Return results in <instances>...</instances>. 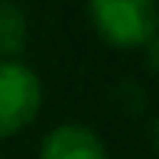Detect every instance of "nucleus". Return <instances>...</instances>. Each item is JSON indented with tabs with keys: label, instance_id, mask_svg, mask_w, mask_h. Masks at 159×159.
I'll return each mask as SVG.
<instances>
[{
	"label": "nucleus",
	"instance_id": "1",
	"mask_svg": "<svg viewBox=\"0 0 159 159\" xmlns=\"http://www.w3.org/2000/svg\"><path fill=\"white\" fill-rule=\"evenodd\" d=\"M84 10L111 49H143L159 33V0H84Z\"/></svg>",
	"mask_w": 159,
	"mask_h": 159
},
{
	"label": "nucleus",
	"instance_id": "2",
	"mask_svg": "<svg viewBox=\"0 0 159 159\" xmlns=\"http://www.w3.org/2000/svg\"><path fill=\"white\" fill-rule=\"evenodd\" d=\"M42 111V81L23 59L0 62V140L23 133Z\"/></svg>",
	"mask_w": 159,
	"mask_h": 159
},
{
	"label": "nucleus",
	"instance_id": "3",
	"mask_svg": "<svg viewBox=\"0 0 159 159\" xmlns=\"http://www.w3.org/2000/svg\"><path fill=\"white\" fill-rule=\"evenodd\" d=\"M39 159H111L107 143L84 124H59L39 143Z\"/></svg>",
	"mask_w": 159,
	"mask_h": 159
},
{
	"label": "nucleus",
	"instance_id": "4",
	"mask_svg": "<svg viewBox=\"0 0 159 159\" xmlns=\"http://www.w3.org/2000/svg\"><path fill=\"white\" fill-rule=\"evenodd\" d=\"M30 42V20L16 0H0V62L20 59Z\"/></svg>",
	"mask_w": 159,
	"mask_h": 159
},
{
	"label": "nucleus",
	"instance_id": "5",
	"mask_svg": "<svg viewBox=\"0 0 159 159\" xmlns=\"http://www.w3.org/2000/svg\"><path fill=\"white\" fill-rule=\"evenodd\" d=\"M143 49H146V65H149V71H153V75H159V33H156Z\"/></svg>",
	"mask_w": 159,
	"mask_h": 159
},
{
	"label": "nucleus",
	"instance_id": "6",
	"mask_svg": "<svg viewBox=\"0 0 159 159\" xmlns=\"http://www.w3.org/2000/svg\"><path fill=\"white\" fill-rule=\"evenodd\" d=\"M153 146H156V153H159V117L153 120Z\"/></svg>",
	"mask_w": 159,
	"mask_h": 159
}]
</instances>
